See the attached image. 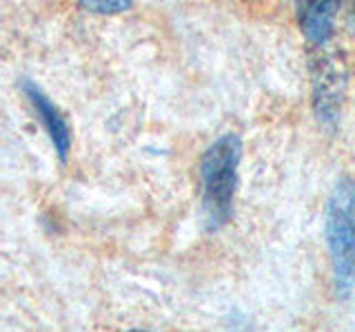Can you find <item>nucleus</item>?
<instances>
[{
    "instance_id": "obj_6",
    "label": "nucleus",
    "mask_w": 355,
    "mask_h": 332,
    "mask_svg": "<svg viewBox=\"0 0 355 332\" xmlns=\"http://www.w3.org/2000/svg\"><path fill=\"white\" fill-rule=\"evenodd\" d=\"M80 5L92 11V14H100V16H114V14H122L127 11L133 0H80Z\"/></svg>"
},
{
    "instance_id": "obj_2",
    "label": "nucleus",
    "mask_w": 355,
    "mask_h": 332,
    "mask_svg": "<svg viewBox=\"0 0 355 332\" xmlns=\"http://www.w3.org/2000/svg\"><path fill=\"white\" fill-rule=\"evenodd\" d=\"M324 232L336 286L347 297L355 286V182L351 177H342L331 191Z\"/></svg>"
},
{
    "instance_id": "obj_5",
    "label": "nucleus",
    "mask_w": 355,
    "mask_h": 332,
    "mask_svg": "<svg viewBox=\"0 0 355 332\" xmlns=\"http://www.w3.org/2000/svg\"><path fill=\"white\" fill-rule=\"evenodd\" d=\"M340 0H300V27L309 42L324 47L336 31Z\"/></svg>"
},
{
    "instance_id": "obj_1",
    "label": "nucleus",
    "mask_w": 355,
    "mask_h": 332,
    "mask_svg": "<svg viewBox=\"0 0 355 332\" xmlns=\"http://www.w3.org/2000/svg\"><path fill=\"white\" fill-rule=\"evenodd\" d=\"M240 160H242V140L236 133L220 136L205 151L202 160H200L202 215L209 230L222 228L233 213Z\"/></svg>"
},
{
    "instance_id": "obj_4",
    "label": "nucleus",
    "mask_w": 355,
    "mask_h": 332,
    "mask_svg": "<svg viewBox=\"0 0 355 332\" xmlns=\"http://www.w3.org/2000/svg\"><path fill=\"white\" fill-rule=\"evenodd\" d=\"M22 91H25V95L29 98L33 111L38 113V120L42 122L44 131L49 133V140L53 144L55 153L60 155V160H64L67 153H69V149H71V129H69V124H67L64 116L60 113V109L29 80L22 82Z\"/></svg>"
},
{
    "instance_id": "obj_3",
    "label": "nucleus",
    "mask_w": 355,
    "mask_h": 332,
    "mask_svg": "<svg viewBox=\"0 0 355 332\" xmlns=\"http://www.w3.org/2000/svg\"><path fill=\"white\" fill-rule=\"evenodd\" d=\"M311 86L320 120L336 122L342 113L349 86V69L340 53L318 47V53L311 55Z\"/></svg>"
}]
</instances>
